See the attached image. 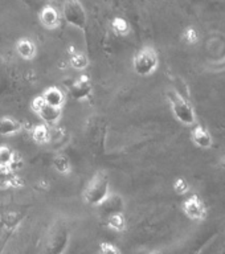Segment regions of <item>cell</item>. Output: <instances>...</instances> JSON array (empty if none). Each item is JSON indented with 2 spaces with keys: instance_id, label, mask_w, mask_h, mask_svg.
I'll return each instance as SVG.
<instances>
[{
  "instance_id": "7402d4cb",
  "label": "cell",
  "mask_w": 225,
  "mask_h": 254,
  "mask_svg": "<svg viewBox=\"0 0 225 254\" xmlns=\"http://www.w3.org/2000/svg\"><path fill=\"white\" fill-rule=\"evenodd\" d=\"M99 254H121L119 249L110 242H102L99 246Z\"/></svg>"
},
{
  "instance_id": "277c9868",
  "label": "cell",
  "mask_w": 225,
  "mask_h": 254,
  "mask_svg": "<svg viewBox=\"0 0 225 254\" xmlns=\"http://www.w3.org/2000/svg\"><path fill=\"white\" fill-rule=\"evenodd\" d=\"M182 210L191 221L203 222L208 217V206L198 194H191L190 197H187L182 204Z\"/></svg>"
},
{
  "instance_id": "44dd1931",
  "label": "cell",
  "mask_w": 225,
  "mask_h": 254,
  "mask_svg": "<svg viewBox=\"0 0 225 254\" xmlns=\"http://www.w3.org/2000/svg\"><path fill=\"white\" fill-rule=\"evenodd\" d=\"M183 39H184V41H186L187 44H190V45L196 44L199 40L198 32H196L195 28H187L186 31H184V33H183Z\"/></svg>"
},
{
  "instance_id": "7c38bea8",
  "label": "cell",
  "mask_w": 225,
  "mask_h": 254,
  "mask_svg": "<svg viewBox=\"0 0 225 254\" xmlns=\"http://www.w3.org/2000/svg\"><path fill=\"white\" fill-rule=\"evenodd\" d=\"M16 52L24 60H32L36 56V45L29 39H20L16 44Z\"/></svg>"
},
{
  "instance_id": "6da1fadb",
  "label": "cell",
  "mask_w": 225,
  "mask_h": 254,
  "mask_svg": "<svg viewBox=\"0 0 225 254\" xmlns=\"http://www.w3.org/2000/svg\"><path fill=\"white\" fill-rule=\"evenodd\" d=\"M166 94L167 101L170 103L171 113L179 123L188 127L198 125V115H196V111L190 101H187L183 95L179 94L174 89L167 90Z\"/></svg>"
},
{
  "instance_id": "9a60e30c",
  "label": "cell",
  "mask_w": 225,
  "mask_h": 254,
  "mask_svg": "<svg viewBox=\"0 0 225 254\" xmlns=\"http://www.w3.org/2000/svg\"><path fill=\"white\" fill-rule=\"evenodd\" d=\"M53 167H55V170L61 175L71 174L72 171L71 160H69V158L65 156V155H57V156L53 159Z\"/></svg>"
},
{
  "instance_id": "8992f818",
  "label": "cell",
  "mask_w": 225,
  "mask_h": 254,
  "mask_svg": "<svg viewBox=\"0 0 225 254\" xmlns=\"http://www.w3.org/2000/svg\"><path fill=\"white\" fill-rule=\"evenodd\" d=\"M31 109L35 111L36 114L39 115L40 119L43 121L45 125H55L61 118V109L59 107L49 106L48 103L43 99L41 95L36 97L31 103Z\"/></svg>"
},
{
  "instance_id": "2e32d148",
  "label": "cell",
  "mask_w": 225,
  "mask_h": 254,
  "mask_svg": "<svg viewBox=\"0 0 225 254\" xmlns=\"http://www.w3.org/2000/svg\"><path fill=\"white\" fill-rule=\"evenodd\" d=\"M69 64H71V66L75 70H83V69H86L87 65H89V60L83 53L81 52H75V53H72L71 55V60H69Z\"/></svg>"
},
{
  "instance_id": "4fadbf2b",
  "label": "cell",
  "mask_w": 225,
  "mask_h": 254,
  "mask_svg": "<svg viewBox=\"0 0 225 254\" xmlns=\"http://www.w3.org/2000/svg\"><path fill=\"white\" fill-rule=\"evenodd\" d=\"M32 138L37 144H47L51 140V130L48 128L45 123L37 125L32 130Z\"/></svg>"
},
{
  "instance_id": "ffe728a7",
  "label": "cell",
  "mask_w": 225,
  "mask_h": 254,
  "mask_svg": "<svg viewBox=\"0 0 225 254\" xmlns=\"http://www.w3.org/2000/svg\"><path fill=\"white\" fill-rule=\"evenodd\" d=\"M172 188H174L175 193L179 194V196H184L191 190L190 183L187 182L184 178L175 179L174 183H172Z\"/></svg>"
},
{
  "instance_id": "5b68a950",
  "label": "cell",
  "mask_w": 225,
  "mask_h": 254,
  "mask_svg": "<svg viewBox=\"0 0 225 254\" xmlns=\"http://www.w3.org/2000/svg\"><path fill=\"white\" fill-rule=\"evenodd\" d=\"M63 15L68 24L78 29L86 28V13L78 0H67L64 3Z\"/></svg>"
},
{
  "instance_id": "e0dca14e",
  "label": "cell",
  "mask_w": 225,
  "mask_h": 254,
  "mask_svg": "<svg viewBox=\"0 0 225 254\" xmlns=\"http://www.w3.org/2000/svg\"><path fill=\"white\" fill-rule=\"evenodd\" d=\"M13 182H15L13 171L9 167L0 166V188L4 190V188L12 187L13 186Z\"/></svg>"
},
{
  "instance_id": "7a4b0ae2",
  "label": "cell",
  "mask_w": 225,
  "mask_h": 254,
  "mask_svg": "<svg viewBox=\"0 0 225 254\" xmlns=\"http://www.w3.org/2000/svg\"><path fill=\"white\" fill-rule=\"evenodd\" d=\"M110 196V182L103 172L95 174L83 190V200L89 205H103Z\"/></svg>"
},
{
  "instance_id": "5bb4252c",
  "label": "cell",
  "mask_w": 225,
  "mask_h": 254,
  "mask_svg": "<svg viewBox=\"0 0 225 254\" xmlns=\"http://www.w3.org/2000/svg\"><path fill=\"white\" fill-rule=\"evenodd\" d=\"M107 226L111 230H115V232H123V230L126 229V220H125L122 213L114 212L107 218Z\"/></svg>"
},
{
  "instance_id": "ac0fdd59",
  "label": "cell",
  "mask_w": 225,
  "mask_h": 254,
  "mask_svg": "<svg viewBox=\"0 0 225 254\" xmlns=\"http://www.w3.org/2000/svg\"><path fill=\"white\" fill-rule=\"evenodd\" d=\"M16 155L15 152L9 148L8 146H0V166L9 167L12 162L15 160Z\"/></svg>"
},
{
  "instance_id": "603a6c76",
  "label": "cell",
  "mask_w": 225,
  "mask_h": 254,
  "mask_svg": "<svg viewBox=\"0 0 225 254\" xmlns=\"http://www.w3.org/2000/svg\"><path fill=\"white\" fill-rule=\"evenodd\" d=\"M150 254H162V253H160V252H151Z\"/></svg>"
},
{
  "instance_id": "3957f363",
  "label": "cell",
  "mask_w": 225,
  "mask_h": 254,
  "mask_svg": "<svg viewBox=\"0 0 225 254\" xmlns=\"http://www.w3.org/2000/svg\"><path fill=\"white\" fill-rule=\"evenodd\" d=\"M159 66L158 53L154 48L146 47L135 55L133 60V69L141 77H149L154 74Z\"/></svg>"
},
{
  "instance_id": "d6986e66",
  "label": "cell",
  "mask_w": 225,
  "mask_h": 254,
  "mask_svg": "<svg viewBox=\"0 0 225 254\" xmlns=\"http://www.w3.org/2000/svg\"><path fill=\"white\" fill-rule=\"evenodd\" d=\"M111 29H113L117 35L125 36L129 33L130 27H129V23H127L125 19H122V17H115V19L111 21Z\"/></svg>"
},
{
  "instance_id": "9c48e42d",
  "label": "cell",
  "mask_w": 225,
  "mask_h": 254,
  "mask_svg": "<svg viewBox=\"0 0 225 254\" xmlns=\"http://www.w3.org/2000/svg\"><path fill=\"white\" fill-rule=\"evenodd\" d=\"M43 99L45 101V103H48L49 106L53 107H61L64 106V103H65V94H64V91L61 89H59L57 86H49L47 87L44 93L41 94Z\"/></svg>"
},
{
  "instance_id": "ba28073f",
  "label": "cell",
  "mask_w": 225,
  "mask_h": 254,
  "mask_svg": "<svg viewBox=\"0 0 225 254\" xmlns=\"http://www.w3.org/2000/svg\"><path fill=\"white\" fill-rule=\"evenodd\" d=\"M91 90H93V86H91L90 78L83 74L72 83L69 87V94L75 101H83L90 95Z\"/></svg>"
},
{
  "instance_id": "52a82bcc",
  "label": "cell",
  "mask_w": 225,
  "mask_h": 254,
  "mask_svg": "<svg viewBox=\"0 0 225 254\" xmlns=\"http://www.w3.org/2000/svg\"><path fill=\"white\" fill-rule=\"evenodd\" d=\"M191 142L194 143L195 147L200 150H210L215 143L214 135L207 127L202 125H195L194 128L191 130Z\"/></svg>"
},
{
  "instance_id": "30bf717a",
  "label": "cell",
  "mask_w": 225,
  "mask_h": 254,
  "mask_svg": "<svg viewBox=\"0 0 225 254\" xmlns=\"http://www.w3.org/2000/svg\"><path fill=\"white\" fill-rule=\"evenodd\" d=\"M40 21L48 29H55L60 25V13L53 7H44L40 13Z\"/></svg>"
},
{
  "instance_id": "8fae6325",
  "label": "cell",
  "mask_w": 225,
  "mask_h": 254,
  "mask_svg": "<svg viewBox=\"0 0 225 254\" xmlns=\"http://www.w3.org/2000/svg\"><path fill=\"white\" fill-rule=\"evenodd\" d=\"M21 128H23L21 123L19 121H16L15 118H11V117H3V118H0V135L1 136L15 135L17 132H20Z\"/></svg>"
}]
</instances>
